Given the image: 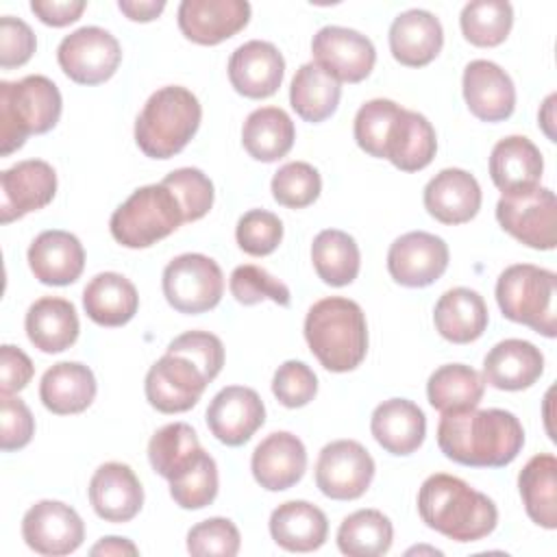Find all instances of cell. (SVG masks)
<instances>
[{"label":"cell","mask_w":557,"mask_h":557,"mask_svg":"<svg viewBox=\"0 0 557 557\" xmlns=\"http://www.w3.org/2000/svg\"><path fill=\"white\" fill-rule=\"evenodd\" d=\"M24 329L37 350L54 355L67 350L78 339L81 322L70 300L44 296L28 307Z\"/></svg>","instance_id":"30"},{"label":"cell","mask_w":557,"mask_h":557,"mask_svg":"<svg viewBox=\"0 0 557 557\" xmlns=\"http://www.w3.org/2000/svg\"><path fill=\"white\" fill-rule=\"evenodd\" d=\"M207 426L211 435L226 446L246 444L265 422V407L252 387H222L207 407Z\"/></svg>","instance_id":"18"},{"label":"cell","mask_w":557,"mask_h":557,"mask_svg":"<svg viewBox=\"0 0 557 557\" xmlns=\"http://www.w3.org/2000/svg\"><path fill=\"white\" fill-rule=\"evenodd\" d=\"M544 159L540 148L524 135H509L496 141L490 154L492 183L503 194H520L540 185Z\"/></svg>","instance_id":"29"},{"label":"cell","mask_w":557,"mask_h":557,"mask_svg":"<svg viewBox=\"0 0 557 557\" xmlns=\"http://www.w3.org/2000/svg\"><path fill=\"white\" fill-rule=\"evenodd\" d=\"M91 555H137V546L126 540V537H117V535H107L102 537L98 544L91 546L89 550Z\"/></svg>","instance_id":"56"},{"label":"cell","mask_w":557,"mask_h":557,"mask_svg":"<svg viewBox=\"0 0 557 557\" xmlns=\"http://www.w3.org/2000/svg\"><path fill=\"white\" fill-rule=\"evenodd\" d=\"M311 52L315 63L339 83H361L376 61L374 44L359 30L344 26L320 28L311 39Z\"/></svg>","instance_id":"15"},{"label":"cell","mask_w":557,"mask_h":557,"mask_svg":"<svg viewBox=\"0 0 557 557\" xmlns=\"http://www.w3.org/2000/svg\"><path fill=\"white\" fill-rule=\"evenodd\" d=\"M89 503L104 522H128L144 505V487L131 466L120 461L102 463L89 481Z\"/></svg>","instance_id":"23"},{"label":"cell","mask_w":557,"mask_h":557,"mask_svg":"<svg viewBox=\"0 0 557 557\" xmlns=\"http://www.w3.org/2000/svg\"><path fill=\"white\" fill-rule=\"evenodd\" d=\"M352 133L366 154L387 159L403 172L424 170L437 152L433 124L422 113L403 109L387 98H374L361 104Z\"/></svg>","instance_id":"1"},{"label":"cell","mask_w":557,"mask_h":557,"mask_svg":"<svg viewBox=\"0 0 557 557\" xmlns=\"http://www.w3.org/2000/svg\"><path fill=\"white\" fill-rule=\"evenodd\" d=\"M481 200L476 178L461 168L437 172L424 187V209L442 224L470 222L479 213Z\"/></svg>","instance_id":"25"},{"label":"cell","mask_w":557,"mask_h":557,"mask_svg":"<svg viewBox=\"0 0 557 557\" xmlns=\"http://www.w3.org/2000/svg\"><path fill=\"white\" fill-rule=\"evenodd\" d=\"M496 220L503 231L529 248L553 250L557 244V200L548 187L503 194L496 202Z\"/></svg>","instance_id":"10"},{"label":"cell","mask_w":557,"mask_h":557,"mask_svg":"<svg viewBox=\"0 0 557 557\" xmlns=\"http://www.w3.org/2000/svg\"><path fill=\"white\" fill-rule=\"evenodd\" d=\"M209 385L202 370L183 355L165 352L146 374V398L161 413L189 411Z\"/></svg>","instance_id":"13"},{"label":"cell","mask_w":557,"mask_h":557,"mask_svg":"<svg viewBox=\"0 0 557 557\" xmlns=\"http://www.w3.org/2000/svg\"><path fill=\"white\" fill-rule=\"evenodd\" d=\"M63 74L78 85H100L109 81L120 61V41L100 26H83L65 35L57 48Z\"/></svg>","instance_id":"11"},{"label":"cell","mask_w":557,"mask_h":557,"mask_svg":"<svg viewBox=\"0 0 557 557\" xmlns=\"http://www.w3.org/2000/svg\"><path fill=\"white\" fill-rule=\"evenodd\" d=\"M296 139L292 117L278 107L255 109L242 126V144L246 152L263 163L283 159Z\"/></svg>","instance_id":"37"},{"label":"cell","mask_w":557,"mask_h":557,"mask_svg":"<svg viewBox=\"0 0 557 557\" xmlns=\"http://www.w3.org/2000/svg\"><path fill=\"white\" fill-rule=\"evenodd\" d=\"M96 376L91 368L78 361H59L48 368L39 383L44 407L57 416L85 411L96 398Z\"/></svg>","instance_id":"32"},{"label":"cell","mask_w":557,"mask_h":557,"mask_svg":"<svg viewBox=\"0 0 557 557\" xmlns=\"http://www.w3.org/2000/svg\"><path fill=\"white\" fill-rule=\"evenodd\" d=\"M250 20L246 0H183L178 4L181 33L200 46H218L239 30Z\"/></svg>","instance_id":"19"},{"label":"cell","mask_w":557,"mask_h":557,"mask_svg":"<svg viewBox=\"0 0 557 557\" xmlns=\"http://www.w3.org/2000/svg\"><path fill=\"white\" fill-rule=\"evenodd\" d=\"M555 296V272L533 263L509 265L496 281V302L500 313L507 320L524 324L544 337L557 335Z\"/></svg>","instance_id":"7"},{"label":"cell","mask_w":557,"mask_h":557,"mask_svg":"<svg viewBox=\"0 0 557 557\" xmlns=\"http://www.w3.org/2000/svg\"><path fill=\"white\" fill-rule=\"evenodd\" d=\"M485 392L483 376L463 363L440 366L426 381V398L440 413L472 409Z\"/></svg>","instance_id":"39"},{"label":"cell","mask_w":557,"mask_h":557,"mask_svg":"<svg viewBox=\"0 0 557 557\" xmlns=\"http://www.w3.org/2000/svg\"><path fill=\"white\" fill-rule=\"evenodd\" d=\"M250 470L263 490H289L302 479L307 470L305 444L289 431H274L252 450Z\"/></svg>","instance_id":"22"},{"label":"cell","mask_w":557,"mask_h":557,"mask_svg":"<svg viewBox=\"0 0 557 557\" xmlns=\"http://www.w3.org/2000/svg\"><path fill=\"white\" fill-rule=\"evenodd\" d=\"M165 352H176L194 361L211 383L224 366V346L218 335L209 331H187L168 344Z\"/></svg>","instance_id":"50"},{"label":"cell","mask_w":557,"mask_h":557,"mask_svg":"<svg viewBox=\"0 0 557 557\" xmlns=\"http://www.w3.org/2000/svg\"><path fill=\"white\" fill-rule=\"evenodd\" d=\"M231 294L239 305H257L261 300H272L281 307H287L292 296H289V287L278 281L276 276H272L268 270L246 263V265H237L231 274L228 281Z\"/></svg>","instance_id":"46"},{"label":"cell","mask_w":557,"mask_h":557,"mask_svg":"<svg viewBox=\"0 0 557 557\" xmlns=\"http://www.w3.org/2000/svg\"><path fill=\"white\" fill-rule=\"evenodd\" d=\"M161 185H165L183 211V222H196L213 207V183L198 168H178L170 172Z\"/></svg>","instance_id":"45"},{"label":"cell","mask_w":557,"mask_h":557,"mask_svg":"<svg viewBox=\"0 0 557 557\" xmlns=\"http://www.w3.org/2000/svg\"><path fill=\"white\" fill-rule=\"evenodd\" d=\"M555 100H557V96L550 94V96L544 100V107H542V111H540V115H537L540 126H542V131L546 133V137H548L550 141H555V131H553V124H555V115H553Z\"/></svg>","instance_id":"57"},{"label":"cell","mask_w":557,"mask_h":557,"mask_svg":"<svg viewBox=\"0 0 557 557\" xmlns=\"http://www.w3.org/2000/svg\"><path fill=\"white\" fill-rule=\"evenodd\" d=\"M311 261L315 274L331 287L350 285L361 268V252L352 235L339 228H324L313 237Z\"/></svg>","instance_id":"38"},{"label":"cell","mask_w":557,"mask_h":557,"mask_svg":"<svg viewBox=\"0 0 557 557\" xmlns=\"http://www.w3.org/2000/svg\"><path fill=\"white\" fill-rule=\"evenodd\" d=\"M392 540L394 527L379 509H359L346 516L337 529V548L348 557L385 555Z\"/></svg>","instance_id":"40"},{"label":"cell","mask_w":557,"mask_h":557,"mask_svg":"<svg viewBox=\"0 0 557 557\" xmlns=\"http://www.w3.org/2000/svg\"><path fill=\"white\" fill-rule=\"evenodd\" d=\"M59 87L41 74L0 83V154L9 157L28 135L52 131L61 117Z\"/></svg>","instance_id":"6"},{"label":"cell","mask_w":557,"mask_h":557,"mask_svg":"<svg viewBox=\"0 0 557 557\" xmlns=\"http://www.w3.org/2000/svg\"><path fill=\"white\" fill-rule=\"evenodd\" d=\"M57 194V172L41 159H26L0 174V222L9 224L39 211Z\"/></svg>","instance_id":"17"},{"label":"cell","mask_w":557,"mask_h":557,"mask_svg":"<svg viewBox=\"0 0 557 557\" xmlns=\"http://www.w3.org/2000/svg\"><path fill=\"white\" fill-rule=\"evenodd\" d=\"M239 531L228 518H207L187 531V550L191 555L233 557L239 553Z\"/></svg>","instance_id":"48"},{"label":"cell","mask_w":557,"mask_h":557,"mask_svg":"<svg viewBox=\"0 0 557 557\" xmlns=\"http://www.w3.org/2000/svg\"><path fill=\"white\" fill-rule=\"evenodd\" d=\"M463 100L481 122H503L516 109V87L511 76L494 61H470L461 78Z\"/></svg>","instance_id":"21"},{"label":"cell","mask_w":557,"mask_h":557,"mask_svg":"<svg viewBox=\"0 0 557 557\" xmlns=\"http://www.w3.org/2000/svg\"><path fill=\"white\" fill-rule=\"evenodd\" d=\"M544 372V355L527 339H503L483 359V381L496 389L520 392Z\"/></svg>","instance_id":"27"},{"label":"cell","mask_w":557,"mask_h":557,"mask_svg":"<svg viewBox=\"0 0 557 557\" xmlns=\"http://www.w3.org/2000/svg\"><path fill=\"white\" fill-rule=\"evenodd\" d=\"M170 496L183 509H202L218 496V466L215 459L200 450V455L174 479H170Z\"/></svg>","instance_id":"43"},{"label":"cell","mask_w":557,"mask_h":557,"mask_svg":"<svg viewBox=\"0 0 557 557\" xmlns=\"http://www.w3.org/2000/svg\"><path fill=\"white\" fill-rule=\"evenodd\" d=\"M37 48L33 28L13 15L0 17V67L11 70L24 65Z\"/></svg>","instance_id":"52"},{"label":"cell","mask_w":557,"mask_h":557,"mask_svg":"<svg viewBox=\"0 0 557 557\" xmlns=\"http://www.w3.org/2000/svg\"><path fill=\"white\" fill-rule=\"evenodd\" d=\"M372 455L355 440L326 444L315 463V485L333 500H355L366 494L374 479Z\"/></svg>","instance_id":"12"},{"label":"cell","mask_w":557,"mask_h":557,"mask_svg":"<svg viewBox=\"0 0 557 557\" xmlns=\"http://www.w3.org/2000/svg\"><path fill=\"white\" fill-rule=\"evenodd\" d=\"M28 265L44 285H70L83 274L85 248L76 235L50 228L39 233L28 246Z\"/></svg>","instance_id":"24"},{"label":"cell","mask_w":557,"mask_h":557,"mask_svg":"<svg viewBox=\"0 0 557 557\" xmlns=\"http://www.w3.org/2000/svg\"><path fill=\"white\" fill-rule=\"evenodd\" d=\"M272 196L287 209H305L313 205L322 191L320 172L305 161H289L272 176Z\"/></svg>","instance_id":"44"},{"label":"cell","mask_w":557,"mask_h":557,"mask_svg":"<svg viewBox=\"0 0 557 557\" xmlns=\"http://www.w3.org/2000/svg\"><path fill=\"white\" fill-rule=\"evenodd\" d=\"M437 446L468 468H505L524 446L520 420L505 409H463L442 413Z\"/></svg>","instance_id":"2"},{"label":"cell","mask_w":557,"mask_h":557,"mask_svg":"<svg viewBox=\"0 0 557 557\" xmlns=\"http://www.w3.org/2000/svg\"><path fill=\"white\" fill-rule=\"evenodd\" d=\"M305 339L322 368L329 372H350L368 352L366 313L350 298H322L307 311Z\"/></svg>","instance_id":"4"},{"label":"cell","mask_w":557,"mask_h":557,"mask_svg":"<svg viewBox=\"0 0 557 557\" xmlns=\"http://www.w3.org/2000/svg\"><path fill=\"white\" fill-rule=\"evenodd\" d=\"M35 366L30 357L11 344L0 346V394H15L33 379Z\"/></svg>","instance_id":"53"},{"label":"cell","mask_w":557,"mask_h":557,"mask_svg":"<svg viewBox=\"0 0 557 557\" xmlns=\"http://www.w3.org/2000/svg\"><path fill=\"white\" fill-rule=\"evenodd\" d=\"M387 37L392 57L407 67L429 65L444 46L440 20L424 9H409L396 15Z\"/></svg>","instance_id":"26"},{"label":"cell","mask_w":557,"mask_h":557,"mask_svg":"<svg viewBox=\"0 0 557 557\" xmlns=\"http://www.w3.org/2000/svg\"><path fill=\"white\" fill-rule=\"evenodd\" d=\"M272 394L287 409L305 407L318 394V376L305 361L289 359L276 368L272 379Z\"/></svg>","instance_id":"49"},{"label":"cell","mask_w":557,"mask_h":557,"mask_svg":"<svg viewBox=\"0 0 557 557\" xmlns=\"http://www.w3.org/2000/svg\"><path fill=\"white\" fill-rule=\"evenodd\" d=\"M235 239L246 255H272L283 239V222L272 211L250 209L237 220Z\"/></svg>","instance_id":"47"},{"label":"cell","mask_w":557,"mask_h":557,"mask_svg":"<svg viewBox=\"0 0 557 557\" xmlns=\"http://www.w3.org/2000/svg\"><path fill=\"white\" fill-rule=\"evenodd\" d=\"M418 513L429 529L455 542L483 540L498 524L494 500L446 472L424 479L418 490Z\"/></svg>","instance_id":"3"},{"label":"cell","mask_w":557,"mask_h":557,"mask_svg":"<svg viewBox=\"0 0 557 557\" xmlns=\"http://www.w3.org/2000/svg\"><path fill=\"white\" fill-rule=\"evenodd\" d=\"M83 307L91 322L100 326H122L135 318L139 294L126 276L100 272L85 285Z\"/></svg>","instance_id":"34"},{"label":"cell","mask_w":557,"mask_h":557,"mask_svg":"<svg viewBox=\"0 0 557 557\" xmlns=\"http://www.w3.org/2000/svg\"><path fill=\"white\" fill-rule=\"evenodd\" d=\"M202 446L196 431L187 422H172L161 426L148 442V461L163 479L181 474L198 455Z\"/></svg>","instance_id":"41"},{"label":"cell","mask_w":557,"mask_h":557,"mask_svg":"<svg viewBox=\"0 0 557 557\" xmlns=\"http://www.w3.org/2000/svg\"><path fill=\"white\" fill-rule=\"evenodd\" d=\"M518 490L527 516L548 531L557 529V459L550 453H540L524 463Z\"/></svg>","instance_id":"36"},{"label":"cell","mask_w":557,"mask_h":557,"mask_svg":"<svg viewBox=\"0 0 557 557\" xmlns=\"http://www.w3.org/2000/svg\"><path fill=\"white\" fill-rule=\"evenodd\" d=\"M183 224L174 194L157 183L135 189L111 215L109 231L124 248H148Z\"/></svg>","instance_id":"8"},{"label":"cell","mask_w":557,"mask_h":557,"mask_svg":"<svg viewBox=\"0 0 557 557\" xmlns=\"http://www.w3.org/2000/svg\"><path fill=\"white\" fill-rule=\"evenodd\" d=\"M35 433V418L28 405L13 396L0 394V448L4 453L24 448Z\"/></svg>","instance_id":"51"},{"label":"cell","mask_w":557,"mask_h":557,"mask_svg":"<svg viewBox=\"0 0 557 557\" xmlns=\"http://www.w3.org/2000/svg\"><path fill=\"white\" fill-rule=\"evenodd\" d=\"M283 74L285 59L270 41H246L228 59V81L244 98L261 100L274 96L283 83Z\"/></svg>","instance_id":"20"},{"label":"cell","mask_w":557,"mask_h":557,"mask_svg":"<svg viewBox=\"0 0 557 557\" xmlns=\"http://www.w3.org/2000/svg\"><path fill=\"white\" fill-rule=\"evenodd\" d=\"M272 540L289 553L318 550L329 535V520L324 511L307 500H287L270 516Z\"/></svg>","instance_id":"33"},{"label":"cell","mask_w":557,"mask_h":557,"mask_svg":"<svg viewBox=\"0 0 557 557\" xmlns=\"http://www.w3.org/2000/svg\"><path fill=\"white\" fill-rule=\"evenodd\" d=\"M342 98V83L322 65L309 61L300 65L289 85V104L298 117L318 124L331 117Z\"/></svg>","instance_id":"35"},{"label":"cell","mask_w":557,"mask_h":557,"mask_svg":"<svg viewBox=\"0 0 557 557\" xmlns=\"http://www.w3.org/2000/svg\"><path fill=\"white\" fill-rule=\"evenodd\" d=\"M448 268V246L426 231H411L394 239L387 250V272L405 287H426Z\"/></svg>","instance_id":"16"},{"label":"cell","mask_w":557,"mask_h":557,"mask_svg":"<svg viewBox=\"0 0 557 557\" xmlns=\"http://www.w3.org/2000/svg\"><path fill=\"white\" fill-rule=\"evenodd\" d=\"M117 9L133 22H152L163 13L165 2L163 0H120Z\"/></svg>","instance_id":"55"},{"label":"cell","mask_w":557,"mask_h":557,"mask_svg":"<svg viewBox=\"0 0 557 557\" xmlns=\"http://www.w3.org/2000/svg\"><path fill=\"white\" fill-rule=\"evenodd\" d=\"M161 287L174 311L198 315L218 307L224 294V276L211 257L185 252L165 265Z\"/></svg>","instance_id":"9"},{"label":"cell","mask_w":557,"mask_h":557,"mask_svg":"<svg viewBox=\"0 0 557 557\" xmlns=\"http://www.w3.org/2000/svg\"><path fill=\"white\" fill-rule=\"evenodd\" d=\"M85 7H87L85 0H33L30 2V11L39 17V22L54 28L74 24L83 15Z\"/></svg>","instance_id":"54"},{"label":"cell","mask_w":557,"mask_h":557,"mask_svg":"<svg viewBox=\"0 0 557 557\" xmlns=\"http://www.w3.org/2000/svg\"><path fill=\"white\" fill-rule=\"evenodd\" d=\"M459 26L472 46H500L513 26V9L505 0H474L461 9Z\"/></svg>","instance_id":"42"},{"label":"cell","mask_w":557,"mask_h":557,"mask_svg":"<svg viewBox=\"0 0 557 557\" xmlns=\"http://www.w3.org/2000/svg\"><path fill=\"white\" fill-rule=\"evenodd\" d=\"M200 117L202 107L187 87H161L137 115L135 144L150 159H172L191 141Z\"/></svg>","instance_id":"5"},{"label":"cell","mask_w":557,"mask_h":557,"mask_svg":"<svg viewBox=\"0 0 557 557\" xmlns=\"http://www.w3.org/2000/svg\"><path fill=\"white\" fill-rule=\"evenodd\" d=\"M435 331L453 344L476 342L490 322L483 296L470 287H453L440 296L433 309Z\"/></svg>","instance_id":"31"},{"label":"cell","mask_w":557,"mask_h":557,"mask_svg":"<svg viewBox=\"0 0 557 557\" xmlns=\"http://www.w3.org/2000/svg\"><path fill=\"white\" fill-rule=\"evenodd\" d=\"M370 431L385 453L405 457L422 446L426 418L416 403L407 398H389L372 411Z\"/></svg>","instance_id":"28"},{"label":"cell","mask_w":557,"mask_h":557,"mask_svg":"<svg viewBox=\"0 0 557 557\" xmlns=\"http://www.w3.org/2000/svg\"><path fill=\"white\" fill-rule=\"evenodd\" d=\"M22 537L39 555L74 553L85 540V524L76 509L61 500H39L22 518Z\"/></svg>","instance_id":"14"}]
</instances>
